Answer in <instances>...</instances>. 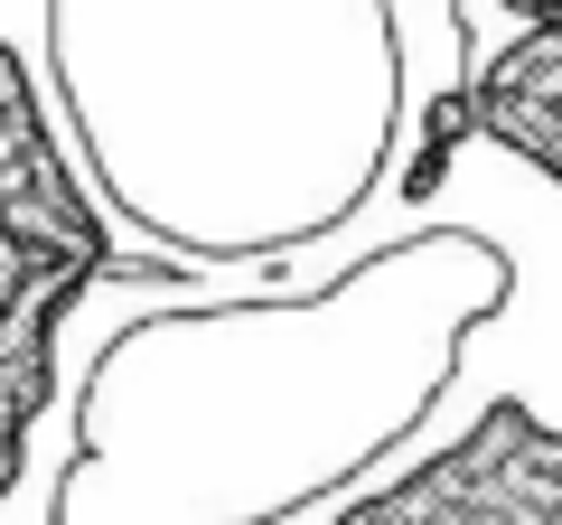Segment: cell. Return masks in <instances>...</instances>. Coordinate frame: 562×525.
Listing matches in <instances>:
<instances>
[{"instance_id": "cell-1", "label": "cell", "mask_w": 562, "mask_h": 525, "mask_svg": "<svg viewBox=\"0 0 562 525\" xmlns=\"http://www.w3.org/2000/svg\"><path fill=\"white\" fill-rule=\"evenodd\" d=\"M450 103L469 142L516 150L562 188V20H525L506 47H487L479 76L450 85ZM338 525H562V432L525 404H497L403 479L338 506Z\"/></svg>"}, {"instance_id": "cell-2", "label": "cell", "mask_w": 562, "mask_h": 525, "mask_svg": "<svg viewBox=\"0 0 562 525\" xmlns=\"http://www.w3.org/2000/svg\"><path fill=\"white\" fill-rule=\"evenodd\" d=\"M113 225L76 179L20 47H0V506L29 469L47 394H57V338L94 282H113Z\"/></svg>"}]
</instances>
